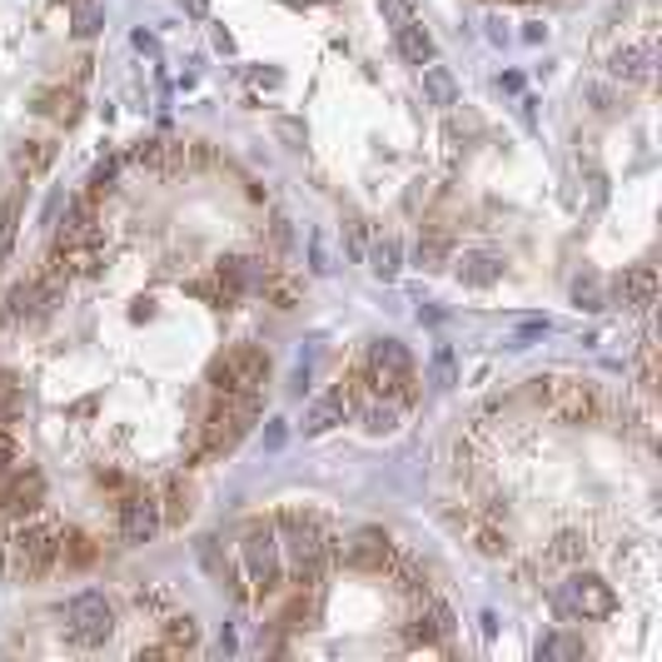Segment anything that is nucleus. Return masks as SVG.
I'll return each mask as SVG.
<instances>
[{
  "label": "nucleus",
  "instance_id": "f257e3e1",
  "mask_svg": "<svg viewBox=\"0 0 662 662\" xmlns=\"http://www.w3.org/2000/svg\"><path fill=\"white\" fill-rule=\"evenodd\" d=\"M274 533L284 538V567L295 573L299 583H320L324 558H329V528H324L320 513H279Z\"/></svg>",
  "mask_w": 662,
  "mask_h": 662
},
{
  "label": "nucleus",
  "instance_id": "f03ea898",
  "mask_svg": "<svg viewBox=\"0 0 662 662\" xmlns=\"http://www.w3.org/2000/svg\"><path fill=\"white\" fill-rule=\"evenodd\" d=\"M239 563H245V578L254 583V592H274L284 583V548H279V533L274 523H254L239 544Z\"/></svg>",
  "mask_w": 662,
  "mask_h": 662
},
{
  "label": "nucleus",
  "instance_id": "7ed1b4c3",
  "mask_svg": "<svg viewBox=\"0 0 662 662\" xmlns=\"http://www.w3.org/2000/svg\"><path fill=\"white\" fill-rule=\"evenodd\" d=\"M60 558V533L50 523H25L11 538V573L15 578H46Z\"/></svg>",
  "mask_w": 662,
  "mask_h": 662
},
{
  "label": "nucleus",
  "instance_id": "20e7f679",
  "mask_svg": "<svg viewBox=\"0 0 662 662\" xmlns=\"http://www.w3.org/2000/svg\"><path fill=\"white\" fill-rule=\"evenodd\" d=\"M264 378H270V354H264V349H254V344H239V349H229V354L210 369L214 394H254Z\"/></svg>",
  "mask_w": 662,
  "mask_h": 662
},
{
  "label": "nucleus",
  "instance_id": "39448f33",
  "mask_svg": "<svg viewBox=\"0 0 662 662\" xmlns=\"http://www.w3.org/2000/svg\"><path fill=\"white\" fill-rule=\"evenodd\" d=\"M369 384L378 394H389V399H409V384H414V359L403 349L399 339H374L369 349Z\"/></svg>",
  "mask_w": 662,
  "mask_h": 662
},
{
  "label": "nucleus",
  "instance_id": "423d86ee",
  "mask_svg": "<svg viewBox=\"0 0 662 662\" xmlns=\"http://www.w3.org/2000/svg\"><path fill=\"white\" fill-rule=\"evenodd\" d=\"M553 608L563 617H613L617 598L603 578H592V573H573L563 588L553 592Z\"/></svg>",
  "mask_w": 662,
  "mask_h": 662
},
{
  "label": "nucleus",
  "instance_id": "0eeeda50",
  "mask_svg": "<svg viewBox=\"0 0 662 662\" xmlns=\"http://www.w3.org/2000/svg\"><path fill=\"white\" fill-rule=\"evenodd\" d=\"M65 627H71V642L100 648L115 633V608L105 603V592H75L71 608H65Z\"/></svg>",
  "mask_w": 662,
  "mask_h": 662
},
{
  "label": "nucleus",
  "instance_id": "6e6552de",
  "mask_svg": "<svg viewBox=\"0 0 662 662\" xmlns=\"http://www.w3.org/2000/svg\"><path fill=\"white\" fill-rule=\"evenodd\" d=\"M384 5V15L394 21V40H399L403 60L409 65H428L434 60V40H428V30L419 25V15L409 11V0H378Z\"/></svg>",
  "mask_w": 662,
  "mask_h": 662
},
{
  "label": "nucleus",
  "instance_id": "1a4fd4ad",
  "mask_svg": "<svg viewBox=\"0 0 662 662\" xmlns=\"http://www.w3.org/2000/svg\"><path fill=\"white\" fill-rule=\"evenodd\" d=\"M339 558H344V567H354V573H378V567H389V558H394L389 533L384 528H354L339 544Z\"/></svg>",
  "mask_w": 662,
  "mask_h": 662
},
{
  "label": "nucleus",
  "instance_id": "9d476101",
  "mask_svg": "<svg viewBox=\"0 0 662 662\" xmlns=\"http://www.w3.org/2000/svg\"><path fill=\"white\" fill-rule=\"evenodd\" d=\"M160 523H165V513H160V498L130 494L125 503H120V538H125V544H150L154 533H160Z\"/></svg>",
  "mask_w": 662,
  "mask_h": 662
},
{
  "label": "nucleus",
  "instance_id": "9b49d317",
  "mask_svg": "<svg viewBox=\"0 0 662 662\" xmlns=\"http://www.w3.org/2000/svg\"><path fill=\"white\" fill-rule=\"evenodd\" d=\"M608 71H613L617 80H627V85H652V75H658V46H652V40H642V46L613 50Z\"/></svg>",
  "mask_w": 662,
  "mask_h": 662
},
{
  "label": "nucleus",
  "instance_id": "f8f14e48",
  "mask_svg": "<svg viewBox=\"0 0 662 662\" xmlns=\"http://www.w3.org/2000/svg\"><path fill=\"white\" fill-rule=\"evenodd\" d=\"M349 409H354V389H349V384H344V389H334V394H324V399H314L304 409V434L314 438V434H329L334 424H344V414H349Z\"/></svg>",
  "mask_w": 662,
  "mask_h": 662
},
{
  "label": "nucleus",
  "instance_id": "ddd939ff",
  "mask_svg": "<svg viewBox=\"0 0 662 662\" xmlns=\"http://www.w3.org/2000/svg\"><path fill=\"white\" fill-rule=\"evenodd\" d=\"M652 295H658V274L652 264H638V270H623L613 279V299L623 309H652Z\"/></svg>",
  "mask_w": 662,
  "mask_h": 662
},
{
  "label": "nucleus",
  "instance_id": "4468645a",
  "mask_svg": "<svg viewBox=\"0 0 662 662\" xmlns=\"http://www.w3.org/2000/svg\"><path fill=\"white\" fill-rule=\"evenodd\" d=\"M40 498H46V478H40L36 469H25V473H15L11 488L0 494V509L21 519V513H36L40 509Z\"/></svg>",
  "mask_w": 662,
  "mask_h": 662
},
{
  "label": "nucleus",
  "instance_id": "2eb2a0df",
  "mask_svg": "<svg viewBox=\"0 0 662 662\" xmlns=\"http://www.w3.org/2000/svg\"><path fill=\"white\" fill-rule=\"evenodd\" d=\"M453 274H459L469 289H488V284L503 274V260H498V254H488V249H463L459 260H453Z\"/></svg>",
  "mask_w": 662,
  "mask_h": 662
},
{
  "label": "nucleus",
  "instance_id": "dca6fc26",
  "mask_svg": "<svg viewBox=\"0 0 662 662\" xmlns=\"http://www.w3.org/2000/svg\"><path fill=\"white\" fill-rule=\"evenodd\" d=\"M214 279H220V295L225 299H239L245 289H254V284H264L260 274V260H220V270H214Z\"/></svg>",
  "mask_w": 662,
  "mask_h": 662
},
{
  "label": "nucleus",
  "instance_id": "f3484780",
  "mask_svg": "<svg viewBox=\"0 0 662 662\" xmlns=\"http://www.w3.org/2000/svg\"><path fill=\"white\" fill-rule=\"evenodd\" d=\"M364 260H369V270H374L378 279H394L399 264H403V249H399V239H394V235H378L374 245L364 249Z\"/></svg>",
  "mask_w": 662,
  "mask_h": 662
},
{
  "label": "nucleus",
  "instance_id": "a211bd4d",
  "mask_svg": "<svg viewBox=\"0 0 662 662\" xmlns=\"http://www.w3.org/2000/svg\"><path fill=\"white\" fill-rule=\"evenodd\" d=\"M424 90L434 105H459V85H453V75L444 71V65H434V60L424 65Z\"/></svg>",
  "mask_w": 662,
  "mask_h": 662
},
{
  "label": "nucleus",
  "instance_id": "6ab92c4d",
  "mask_svg": "<svg viewBox=\"0 0 662 662\" xmlns=\"http://www.w3.org/2000/svg\"><path fill=\"white\" fill-rule=\"evenodd\" d=\"M399 414H403L399 399H374L364 409V428L369 434H394V428H399Z\"/></svg>",
  "mask_w": 662,
  "mask_h": 662
},
{
  "label": "nucleus",
  "instance_id": "aec40b11",
  "mask_svg": "<svg viewBox=\"0 0 662 662\" xmlns=\"http://www.w3.org/2000/svg\"><path fill=\"white\" fill-rule=\"evenodd\" d=\"M573 304L592 309V314H598V309H608V289H603V279H598L592 270H583L578 279H573Z\"/></svg>",
  "mask_w": 662,
  "mask_h": 662
},
{
  "label": "nucleus",
  "instance_id": "412c9836",
  "mask_svg": "<svg viewBox=\"0 0 662 662\" xmlns=\"http://www.w3.org/2000/svg\"><path fill=\"white\" fill-rule=\"evenodd\" d=\"M200 642V623L195 617H170L165 623V652H179V648H195Z\"/></svg>",
  "mask_w": 662,
  "mask_h": 662
},
{
  "label": "nucleus",
  "instance_id": "4be33fe9",
  "mask_svg": "<svg viewBox=\"0 0 662 662\" xmlns=\"http://www.w3.org/2000/svg\"><path fill=\"white\" fill-rule=\"evenodd\" d=\"M15 160H21L25 175H40V170H46L50 160H55V145H50V140H30L21 154H15Z\"/></svg>",
  "mask_w": 662,
  "mask_h": 662
},
{
  "label": "nucleus",
  "instance_id": "5701e85b",
  "mask_svg": "<svg viewBox=\"0 0 662 662\" xmlns=\"http://www.w3.org/2000/svg\"><path fill=\"white\" fill-rule=\"evenodd\" d=\"M449 239H438V235H428V239H419V264H424V270H444V264H449Z\"/></svg>",
  "mask_w": 662,
  "mask_h": 662
},
{
  "label": "nucleus",
  "instance_id": "b1692460",
  "mask_svg": "<svg viewBox=\"0 0 662 662\" xmlns=\"http://www.w3.org/2000/svg\"><path fill=\"white\" fill-rule=\"evenodd\" d=\"M309 270H314V274H334V254H329V239H324V229H314V235H309Z\"/></svg>",
  "mask_w": 662,
  "mask_h": 662
},
{
  "label": "nucleus",
  "instance_id": "393cba45",
  "mask_svg": "<svg viewBox=\"0 0 662 662\" xmlns=\"http://www.w3.org/2000/svg\"><path fill=\"white\" fill-rule=\"evenodd\" d=\"M538 658H583V642L567 638V633H553L548 642H538Z\"/></svg>",
  "mask_w": 662,
  "mask_h": 662
},
{
  "label": "nucleus",
  "instance_id": "a878e982",
  "mask_svg": "<svg viewBox=\"0 0 662 662\" xmlns=\"http://www.w3.org/2000/svg\"><path fill=\"white\" fill-rule=\"evenodd\" d=\"M583 553H588V548H583L578 533H563V538H558V544L548 548V563H578Z\"/></svg>",
  "mask_w": 662,
  "mask_h": 662
},
{
  "label": "nucleus",
  "instance_id": "bb28decb",
  "mask_svg": "<svg viewBox=\"0 0 662 662\" xmlns=\"http://www.w3.org/2000/svg\"><path fill=\"white\" fill-rule=\"evenodd\" d=\"M434 384H438V389H453V384H459V374H453V349H449V344H438V349H434Z\"/></svg>",
  "mask_w": 662,
  "mask_h": 662
},
{
  "label": "nucleus",
  "instance_id": "cd10ccee",
  "mask_svg": "<svg viewBox=\"0 0 662 662\" xmlns=\"http://www.w3.org/2000/svg\"><path fill=\"white\" fill-rule=\"evenodd\" d=\"M15 220H21V200H0V254H5L15 239Z\"/></svg>",
  "mask_w": 662,
  "mask_h": 662
},
{
  "label": "nucleus",
  "instance_id": "c85d7f7f",
  "mask_svg": "<svg viewBox=\"0 0 662 662\" xmlns=\"http://www.w3.org/2000/svg\"><path fill=\"white\" fill-rule=\"evenodd\" d=\"M100 30V11L95 0H75V36H95Z\"/></svg>",
  "mask_w": 662,
  "mask_h": 662
},
{
  "label": "nucleus",
  "instance_id": "c756f323",
  "mask_svg": "<svg viewBox=\"0 0 662 662\" xmlns=\"http://www.w3.org/2000/svg\"><path fill=\"white\" fill-rule=\"evenodd\" d=\"M15 414H21V394H15L11 378H0V424H5V419H15Z\"/></svg>",
  "mask_w": 662,
  "mask_h": 662
},
{
  "label": "nucleus",
  "instance_id": "7c9ffc66",
  "mask_svg": "<svg viewBox=\"0 0 662 662\" xmlns=\"http://www.w3.org/2000/svg\"><path fill=\"white\" fill-rule=\"evenodd\" d=\"M478 548H484L488 558L509 553V533H498V528H478Z\"/></svg>",
  "mask_w": 662,
  "mask_h": 662
},
{
  "label": "nucleus",
  "instance_id": "2f4dec72",
  "mask_svg": "<svg viewBox=\"0 0 662 662\" xmlns=\"http://www.w3.org/2000/svg\"><path fill=\"white\" fill-rule=\"evenodd\" d=\"M110 185H115V160H100V165H95V175H90V189H95V195H105Z\"/></svg>",
  "mask_w": 662,
  "mask_h": 662
},
{
  "label": "nucleus",
  "instance_id": "473e14b6",
  "mask_svg": "<svg viewBox=\"0 0 662 662\" xmlns=\"http://www.w3.org/2000/svg\"><path fill=\"white\" fill-rule=\"evenodd\" d=\"M588 100H592V110H598V115H613V95L603 90V85H588Z\"/></svg>",
  "mask_w": 662,
  "mask_h": 662
},
{
  "label": "nucleus",
  "instance_id": "72a5a7b5",
  "mask_svg": "<svg viewBox=\"0 0 662 662\" xmlns=\"http://www.w3.org/2000/svg\"><path fill=\"white\" fill-rule=\"evenodd\" d=\"M344 235H349V249H354V260H364V220H349V225H344Z\"/></svg>",
  "mask_w": 662,
  "mask_h": 662
},
{
  "label": "nucleus",
  "instance_id": "f704fd0d",
  "mask_svg": "<svg viewBox=\"0 0 662 662\" xmlns=\"http://www.w3.org/2000/svg\"><path fill=\"white\" fill-rule=\"evenodd\" d=\"M274 130H279L284 140L295 145V150H299V145H304V125H299V120H279V125H274Z\"/></svg>",
  "mask_w": 662,
  "mask_h": 662
},
{
  "label": "nucleus",
  "instance_id": "c9c22d12",
  "mask_svg": "<svg viewBox=\"0 0 662 662\" xmlns=\"http://www.w3.org/2000/svg\"><path fill=\"white\" fill-rule=\"evenodd\" d=\"M15 453H21V449H15V438L0 428V469H5V463H15Z\"/></svg>",
  "mask_w": 662,
  "mask_h": 662
},
{
  "label": "nucleus",
  "instance_id": "e433bc0d",
  "mask_svg": "<svg viewBox=\"0 0 662 662\" xmlns=\"http://www.w3.org/2000/svg\"><path fill=\"white\" fill-rule=\"evenodd\" d=\"M279 444H284V424L270 419V428H264V449H279Z\"/></svg>",
  "mask_w": 662,
  "mask_h": 662
},
{
  "label": "nucleus",
  "instance_id": "4c0bfd02",
  "mask_svg": "<svg viewBox=\"0 0 662 662\" xmlns=\"http://www.w3.org/2000/svg\"><path fill=\"white\" fill-rule=\"evenodd\" d=\"M135 46H140L145 55H154V50H160V46H154V36H145V30H135Z\"/></svg>",
  "mask_w": 662,
  "mask_h": 662
},
{
  "label": "nucleus",
  "instance_id": "58836bf2",
  "mask_svg": "<svg viewBox=\"0 0 662 662\" xmlns=\"http://www.w3.org/2000/svg\"><path fill=\"white\" fill-rule=\"evenodd\" d=\"M185 11L189 15H204V0H185Z\"/></svg>",
  "mask_w": 662,
  "mask_h": 662
}]
</instances>
